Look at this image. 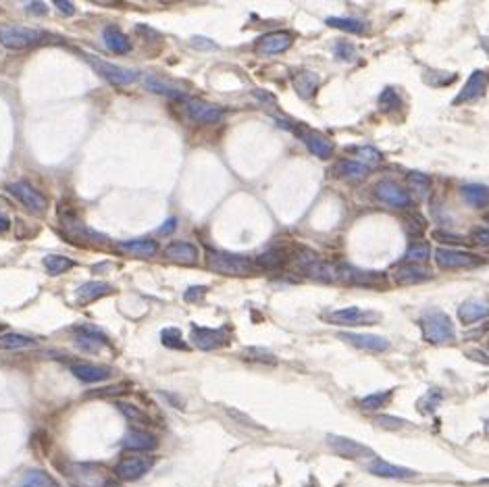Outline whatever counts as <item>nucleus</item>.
Here are the masks:
<instances>
[{
    "label": "nucleus",
    "instance_id": "f257e3e1",
    "mask_svg": "<svg viewBox=\"0 0 489 487\" xmlns=\"http://www.w3.org/2000/svg\"><path fill=\"white\" fill-rule=\"evenodd\" d=\"M62 473L73 483V487H111V475L96 462H67Z\"/></svg>",
    "mask_w": 489,
    "mask_h": 487
},
{
    "label": "nucleus",
    "instance_id": "f03ea898",
    "mask_svg": "<svg viewBox=\"0 0 489 487\" xmlns=\"http://www.w3.org/2000/svg\"><path fill=\"white\" fill-rule=\"evenodd\" d=\"M421 331H423V337L429 341V343H437V346H444V343H452L456 339V331H454V323L452 319L442 313V310H427L421 321Z\"/></svg>",
    "mask_w": 489,
    "mask_h": 487
},
{
    "label": "nucleus",
    "instance_id": "7ed1b4c3",
    "mask_svg": "<svg viewBox=\"0 0 489 487\" xmlns=\"http://www.w3.org/2000/svg\"><path fill=\"white\" fill-rule=\"evenodd\" d=\"M206 262H208V269H213L221 275H229V277H246L254 271L252 262L246 256L223 252V250H208Z\"/></svg>",
    "mask_w": 489,
    "mask_h": 487
},
{
    "label": "nucleus",
    "instance_id": "20e7f679",
    "mask_svg": "<svg viewBox=\"0 0 489 487\" xmlns=\"http://www.w3.org/2000/svg\"><path fill=\"white\" fill-rule=\"evenodd\" d=\"M48 38L46 32L36 27H23V25H3L0 27V44L9 50H23L30 46H36Z\"/></svg>",
    "mask_w": 489,
    "mask_h": 487
},
{
    "label": "nucleus",
    "instance_id": "39448f33",
    "mask_svg": "<svg viewBox=\"0 0 489 487\" xmlns=\"http://www.w3.org/2000/svg\"><path fill=\"white\" fill-rule=\"evenodd\" d=\"M323 319L327 323L333 325H373L381 321V315L377 310H369V308H361V306H345V308H337V310H327L323 313Z\"/></svg>",
    "mask_w": 489,
    "mask_h": 487
},
{
    "label": "nucleus",
    "instance_id": "423d86ee",
    "mask_svg": "<svg viewBox=\"0 0 489 487\" xmlns=\"http://www.w3.org/2000/svg\"><path fill=\"white\" fill-rule=\"evenodd\" d=\"M86 58H88V63H90V67L94 69V71L113 86H129L137 80V71H133V69L117 67V65L106 63L98 56H86Z\"/></svg>",
    "mask_w": 489,
    "mask_h": 487
},
{
    "label": "nucleus",
    "instance_id": "0eeeda50",
    "mask_svg": "<svg viewBox=\"0 0 489 487\" xmlns=\"http://www.w3.org/2000/svg\"><path fill=\"white\" fill-rule=\"evenodd\" d=\"M435 262L440 269L446 271H458V269H475L485 262V258L464 252V250H452V248H437L435 250Z\"/></svg>",
    "mask_w": 489,
    "mask_h": 487
},
{
    "label": "nucleus",
    "instance_id": "6e6552de",
    "mask_svg": "<svg viewBox=\"0 0 489 487\" xmlns=\"http://www.w3.org/2000/svg\"><path fill=\"white\" fill-rule=\"evenodd\" d=\"M190 341L198 348V350H217V348H223L229 343V329L221 327V329H211V327H200V325H192L190 331Z\"/></svg>",
    "mask_w": 489,
    "mask_h": 487
},
{
    "label": "nucleus",
    "instance_id": "1a4fd4ad",
    "mask_svg": "<svg viewBox=\"0 0 489 487\" xmlns=\"http://www.w3.org/2000/svg\"><path fill=\"white\" fill-rule=\"evenodd\" d=\"M337 337L345 343H350L359 350H367V352H375V354H381V352H387L391 343L387 337L383 335H377V333H354V331H341L337 333Z\"/></svg>",
    "mask_w": 489,
    "mask_h": 487
},
{
    "label": "nucleus",
    "instance_id": "9d476101",
    "mask_svg": "<svg viewBox=\"0 0 489 487\" xmlns=\"http://www.w3.org/2000/svg\"><path fill=\"white\" fill-rule=\"evenodd\" d=\"M327 446L341 458L361 460V458H373V450L356 440L343 438V435H327Z\"/></svg>",
    "mask_w": 489,
    "mask_h": 487
},
{
    "label": "nucleus",
    "instance_id": "9b49d317",
    "mask_svg": "<svg viewBox=\"0 0 489 487\" xmlns=\"http://www.w3.org/2000/svg\"><path fill=\"white\" fill-rule=\"evenodd\" d=\"M7 192L13 194L25 208H30V211H34V213H44L46 208H48V200H46L38 190H34L30 183H25V181H13V183H9V185H7Z\"/></svg>",
    "mask_w": 489,
    "mask_h": 487
},
{
    "label": "nucleus",
    "instance_id": "f8f14e48",
    "mask_svg": "<svg viewBox=\"0 0 489 487\" xmlns=\"http://www.w3.org/2000/svg\"><path fill=\"white\" fill-rule=\"evenodd\" d=\"M185 109H187L190 119L200 123V125H215L225 115V111L221 106L211 104V102H206V100H198V98H190L185 102Z\"/></svg>",
    "mask_w": 489,
    "mask_h": 487
},
{
    "label": "nucleus",
    "instance_id": "ddd939ff",
    "mask_svg": "<svg viewBox=\"0 0 489 487\" xmlns=\"http://www.w3.org/2000/svg\"><path fill=\"white\" fill-rule=\"evenodd\" d=\"M487 86H489V71L477 69V71H473L470 78L466 80V84L460 90V94L454 98V104H466V102L479 100L487 92Z\"/></svg>",
    "mask_w": 489,
    "mask_h": 487
},
{
    "label": "nucleus",
    "instance_id": "4468645a",
    "mask_svg": "<svg viewBox=\"0 0 489 487\" xmlns=\"http://www.w3.org/2000/svg\"><path fill=\"white\" fill-rule=\"evenodd\" d=\"M292 44H294V36L290 32H269L256 40V52L264 54V56L282 54V52L290 50Z\"/></svg>",
    "mask_w": 489,
    "mask_h": 487
},
{
    "label": "nucleus",
    "instance_id": "2eb2a0df",
    "mask_svg": "<svg viewBox=\"0 0 489 487\" xmlns=\"http://www.w3.org/2000/svg\"><path fill=\"white\" fill-rule=\"evenodd\" d=\"M375 194H377L379 200H383L385 204H389L394 208H410L412 206L410 194L404 188H400L396 181H389V179L379 181L375 185Z\"/></svg>",
    "mask_w": 489,
    "mask_h": 487
},
{
    "label": "nucleus",
    "instance_id": "dca6fc26",
    "mask_svg": "<svg viewBox=\"0 0 489 487\" xmlns=\"http://www.w3.org/2000/svg\"><path fill=\"white\" fill-rule=\"evenodd\" d=\"M155 466V460L152 458H146V456H131V458H123L117 466V475L123 479V481H137L142 479L150 468Z\"/></svg>",
    "mask_w": 489,
    "mask_h": 487
},
{
    "label": "nucleus",
    "instance_id": "f3484780",
    "mask_svg": "<svg viewBox=\"0 0 489 487\" xmlns=\"http://www.w3.org/2000/svg\"><path fill=\"white\" fill-rule=\"evenodd\" d=\"M298 135H300V140L306 144V148L310 150V155H315L317 159L327 161V159L333 157L335 144H333L331 140H327L325 135H321V133H317V131H308V129L298 131Z\"/></svg>",
    "mask_w": 489,
    "mask_h": 487
},
{
    "label": "nucleus",
    "instance_id": "a211bd4d",
    "mask_svg": "<svg viewBox=\"0 0 489 487\" xmlns=\"http://www.w3.org/2000/svg\"><path fill=\"white\" fill-rule=\"evenodd\" d=\"M431 273L427 269H423L421 264H400L396 271H394V282L398 286H416V284H425V282H431Z\"/></svg>",
    "mask_w": 489,
    "mask_h": 487
},
{
    "label": "nucleus",
    "instance_id": "6ab92c4d",
    "mask_svg": "<svg viewBox=\"0 0 489 487\" xmlns=\"http://www.w3.org/2000/svg\"><path fill=\"white\" fill-rule=\"evenodd\" d=\"M367 471L375 477H381V479H412V477H416V471L391 464L383 458H373L367 464Z\"/></svg>",
    "mask_w": 489,
    "mask_h": 487
},
{
    "label": "nucleus",
    "instance_id": "aec40b11",
    "mask_svg": "<svg viewBox=\"0 0 489 487\" xmlns=\"http://www.w3.org/2000/svg\"><path fill=\"white\" fill-rule=\"evenodd\" d=\"M117 250L127 256H137V258H152L159 254V244L155 240H129V242H119Z\"/></svg>",
    "mask_w": 489,
    "mask_h": 487
},
{
    "label": "nucleus",
    "instance_id": "412c9836",
    "mask_svg": "<svg viewBox=\"0 0 489 487\" xmlns=\"http://www.w3.org/2000/svg\"><path fill=\"white\" fill-rule=\"evenodd\" d=\"M292 86H294L296 94H298L302 100H310V98L317 94L319 86H321V78H319L315 71H308V69H302V71L294 73V78H292Z\"/></svg>",
    "mask_w": 489,
    "mask_h": 487
},
{
    "label": "nucleus",
    "instance_id": "4be33fe9",
    "mask_svg": "<svg viewBox=\"0 0 489 487\" xmlns=\"http://www.w3.org/2000/svg\"><path fill=\"white\" fill-rule=\"evenodd\" d=\"M71 373L76 379L84 381V383H98V381H106L113 377V369L111 367H102V365H90V363H80L71 367Z\"/></svg>",
    "mask_w": 489,
    "mask_h": 487
},
{
    "label": "nucleus",
    "instance_id": "5701e85b",
    "mask_svg": "<svg viewBox=\"0 0 489 487\" xmlns=\"http://www.w3.org/2000/svg\"><path fill=\"white\" fill-rule=\"evenodd\" d=\"M331 175L337 177V179H354V181H361V179H367L371 175V169L359 161H337L331 169Z\"/></svg>",
    "mask_w": 489,
    "mask_h": 487
},
{
    "label": "nucleus",
    "instance_id": "b1692460",
    "mask_svg": "<svg viewBox=\"0 0 489 487\" xmlns=\"http://www.w3.org/2000/svg\"><path fill=\"white\" fill-rule=\"evenodd\" d=\"M489 317V300H466L458 306V319L462 325H473Z\"/></svg>",
    "mask_w": 489,
    "mask_h": 487
},
{
    "label": "nucleus",
    "instance_id": "393cba45",
    "mask_svg": "<svg viewBox=\"0 0 489 487\" xmlns=\"http://www.w3.org/2000/svg\"><path fill=\"white\" fill-rule=\"evenodd\" d=\"M159 446V440L142 429H131L127 431V435L123 438V448L125 450H133V452H146V450H155Z\"/></svg>",
    "mask_w": 489,
    "mask_h": 487
},
{
    "label": "nucleus",
    "instance_id": "a878e982",
    "mask_svg": "<svg viewBox=\"0 0 489 487\" xmlns=\"http://www.w3.org/2000/svg\"><path fill=\"white\" fill-rule=\"evenodd\" d=\"M113 292H115V288L106 282H88L76 290V298L80 304H90V302H94L102 296H109Z\"/></svg>",
    "mask_w": 489,
    "mask_h": 487
},
{
    "label": "nucleus",
    "instance_id": "bb28decb",
    "mask_svg": "<svg viewBox=\"0 0 489 487\" xmlns=\"http://www.w3.org/2000/svg\"><path fill=\"white\" fill-rule=\"evenodd\" d=\"M163 254L165 258H171L175 262H185V264H194L198 260V248L190 242H171Z\"/></svg>",
    "mask_w": 489,
    "mask_h": 487
},
{
    "label": "nucleus",
    "instance_id": "cd10ccee",
    "mask_svg": "<svg viewBox=\"0 0 489 487\" xmlns=\"http://www.w3.org/2000/svg\"><path fill=\"white\" fill-rule=\"evenodd\" d=\"M62 225H65V229H67L69 234H73L76 238L84 240V244H86V242H109L106 236L94 231L92 227L84 225L82 221H78V219H73V217H69V219L62 217Z\"/></svg>",
    "mask_w": 489,
    "mask_h": 487
},
{
    "label": "nucleus",
    "instance_id": "c85d7f7f",
    "mask_svg": "<svg viewBox=\"0 0 489 487\" xmlns=\"http://www.w3.org/2000/svg\"><path fill=\"white\" fill-rule=\"evenodd\" d=\"M102 38H104L106 48H109L111 52H115V54H127V52L131 50L129 38H127L121 30H117V27H106V30L102 32Z\"/></svg>",
    "mask_w": 489,
    "mask_h": 487
},
{
    "label": "nucleus",
    "instance_id": "c756f323",
    "mask_svg": "<svg viewBox=\"0 0 489 487\" xmlns=\"http://www.w3.org/2000/svg\"><path fill=\"white\" fill-rule=\"evenodd\" d=\"M144 86H146L152 94H159V96L177 98V100H183V98H185V92H183L181 88H177L175 84L165 82V80H161V78H146V80H144Z\"/></svg>",
    "mask_w": 489,
    "mask_h": 487
},
{
    "label": "nucleus",
    "instance_id": "7c9ffc66",
    "mask_svg": "<svg viewBox=\"0 0 489 487\" xmlns=\"http://www.w3.org/2000/svg\"><path fill=\"white\" fill-rule=\"evenodd\" d=\"M462 198L473 208H485L489 204V188L483 183H468L462 188Z\"/></svg>",
    "mask_w": 489,
    "mask_h": 487
},
{
    "label": "nucleus",
    "instance_id": "2f4dec72",
    "mask_svg": "<svg viewBox=\"0 0 489 487\" xmlns=\"http://www.w3.org/2000/svg\"><path fill=\"white\" fill-rule=\"evenodd\" d=\"M325 23L329 27L341 30L345 34H354V36H363L367 32V23L361 19H350V17H327Z\"/></svg>",
    "mask_w": 489,
    "mask_h": 487
},
{
    "label": "nucleus",
    "instance_id": "473e14b6",
    "mask_svg": "<svg viewBox=\"0 0 489 487\" xmlns=\"http://www.w3.org/2000/svg\"><path fill=\"white\" fill-rule=\"evenodd\" d=\"M102 343H106V337H104L98 329L84 327V329L78 333V346L84 348V350H88V352H98Z\"/></svg>",
    "mask_w": 489,
    "mask_h": 487
},
{
    "label": "nucleus",
    "instance_id": "72a5a7b5",
    "mask_svg": "<svg viewBox=\"0 0 489 487\" xmlns=\"http://www.w3.org/2000/svg\"><path fill=\"white\" fill-rule=\"evenodd\" d=\"M36 341L27 335L21 333H3L0 335V350H27V348H34Z\"/></svg>",
    "mask_w": 489,
    "mask_h": 487
},
{
    "label": "nucleus",
    "instance_id": "f704fd0d",
    "mask_svg": "<svg viewBox=\"0 0 489 487\" xmlns=\"http://www.w3.org/2000/svg\"><path fill=\"white\" fill-rule=\"evenodd\" d=\"M17 487H60V485L48 473L36 468V471H27L17 483Z\"/></svg>",
    "mask_w": 489,
    "mask_h": 487
},
{
    "label": "nucleus",
    "instance_id": "c9c22d12",
    "mask_svg": "<svg viewBox=\"0 0 489 487\" xmlns=\"http://www.w3.org/2000/svg\"><path fill=\"white\" fill-rule=\"evenodd\" d=\"M431 256V248L425 242H414L404 254V262L408 264H425Z\"/></svg>",
    "mask_w": 489,
    "mask_h": 487
},
{
    "label": "nucleus",
    "instance_id": "e433bc0d",
    "mask_svg": "<svg viewBox=\"0 0 489 487\" xmlns=\"http://www.w3.org/2000/svg\"><path fill=\"white\" fill-rule=\"evenodd\" d=\"M350 152L359 159V163H363V165H367L369 169L371 167H375V165H379L381 161H383V155L375 148V146H369V144H363V146H354V148H350Z\"/></svg>",
    "mask_w": 489,
    "mask_h": 487
},
{
    "label": "nucleus",
    "instance_id": "4c0bfd02",
    "mask_svg": "<svg viewBox=\"0 0 489 487\" xmlns=\"http://www.w3.org/2000/svg\"><path fill=\"white\" fill-rule=\"evenodd\" d=\"M391 394H394V389H385V392H375V394H369V396H365L359 404H361V408L363 410H367V412H375V410H381L389 400H391Z\"/></svg>",
    "mask_w": 489,
    "mask_h": 487
},
{
    "label": "nucleus",
    "instance_id": "58836bf2",
    "mask_svg": "<svg viewBox=\"0 0 489 487\" xmlns=\"http://www.w3.org/2000/svg\"><path fill=\"white\" fill-rule=\"evenodd\" d=\"M76 264V260H71V258H67V256H60V254H48L46 258H44V267H46V271L50 273V275H60V273H65V271H69Z\"/></svg>",
    "mask_w": 489,
    "mask_h": 487
},
{
    "label": "nucleus",
    "instance_id": "ea45409f",
    "mask_svg": "<svg viewBox=\"0 0 489 487\" xmlns=\"http://www.w3.org/2000/svg\"><path fill=\"white\" fill-rule=\"evenodd\" d=\"M431 177L425 175V173H418V171H412L408 173V185L412 192H416L418 196H427L429 190H431Z\"/></svg>",
    "mask_w": 489,
    "mask_h": 487
},
{
    "label": "nucleus",
    "instance_id": "a19ab883",
    "mask_svg": "<svg viewBox=\"0 0 489 487\" xmlns=\"http://www.w3.org/2000/svg\"><path fill=\"white\" fill-rule=\"evenodd\" d=\"M242 359H246L248 363H269V365H275L277 359L266 350V348H258V346H252V348H246L242 352Z\"/></svg>",
    "mask_w": 489,
    "mask_h": 487
},
{
    "label": "nucleus",
    "instance_id": "79ce46f5",
    "mask_svg": "<svg viewBox=\"0 0 489 487\" xmlns=\"http://www.w3.org/2000/svg\"><path fill=\"white\" fill-rule=\"evenodd\" d=\"M400 106H402V100H400V94L394 88H385L379 94V109H381V113H394V111H400Z\"/></svg>",
    "mask_w": 489,
    "mask_h": 487
},
{
    "label": "nucleus",
    "instance_id": "37998d69",
    "mask_svg": "<svg viewBox=\"0 0 489 487\" xmlns=\"http://www.w3.org/2000/svg\"><path fill=\"white\" fill-rule=\"evenodd\" d=\"M442 400H444V394L440 389H431V392H427L421 400L416 402V406H418V410H421L423 414H431V412L437 410Z\"/></svg>",
    "mask_w": 489,
    "mask_h": 487
},
{
    "label": "nucleus",
    "instance_id": "c03bdc74",
    "mask_svg": "<svg viewBox=\"0 0 489 487\" xmlns=\"http://www.w3.org/2000/svg\"><path fill=\"white\" fill-rule=\"evenodd\" d=\"M117 406H119V410L123 412L125 419H129L133 425H148V423H150L148 416H146L142 410H139L137 406H133V404H127V402H119Z\"/></svg>",
    "mask_w": 489,
    "mask_h": 487
},
{
    "label": "nucleus",
    "instance_id": "a18cd8bd",
    "mask_svg": "<svg viewBox=\"0 0 489 487\" xmlns=\"http://www.w3.org/2000/svg\"><path fill=\"white\" fill-rule=\"evenodd\" d=\"M282 264H284V256L277 248H271V250L262 252L260 256H256V267H260V269L271 271V269H279Z\"/></svg>",
    "mask_w": 489,
    "mask_h": 487
},
{
    "label": "nucleus",
    "instance_id": "49530a36",
    "mask_svg": "<svg viewBox=\"0 0 489 487\" xmlns=\"http://www.w3.org/2000/svg\"><path fill=\"white\" fill-rule=\"evenodd\" d=\"M333 54H335V58H337V60H341V63H352V60L359 56V52H356L354 44H350V42H343V40L335 42V46H333Z\"/></svg>",
    "mask_w": 489,
    "mask_h": 487
},
{
    "label": "nucleus",
    "instance_id": "de8ad7c7",
    "mask_svg": "<svg viewBox=\"0 0 489 487\" xmlns=\"http://www.w3.org/2000/svg\"><path fill=\"white\" fill-rule=\"evenodd\" d=\"M161 339L167 348H175V350H185V343L181 339V331L175 329V327H167L163 333H161Z\"/></svg>",
    "mask_w": 489,
    "mask_h": 487
},
{
    "label": "nucleus",
    "instance_id": "09e8293b",
    "mask_svg": "<svg viewBox=\"0 0 489 487\" xmlns=\"http://www.w3.org/2000/svg\"><path fill=\"white\" fill-rule=\"evenodd\" d=\"M458 76L456 73H448V71H427L425 73V82L433 88H442V86H448L456 80Z\"/></svg>",
    "mask_w": 489,
    "mask_h": 487
},
{
    "label": "nucleus",
    "instance_id": "8fccbe9b",
    "mask_svg": "<svg viewBox=\"0 0 489 487\" xmlns=\"http://www.w3.org/2000/svg\"><path fill=\"white\" fill-rule=\"evenodd\" d=\"M375 425L381 427V429H387V431H396V429H402L404 425H408V421L398 419V416L383 414V416H377V419H375Z\"/></svg>",
    "mask_w": 489,
    "mask_h": 487
},
{
    "label": "nucleus",
    "instance_id": "3c124183",
    "mask_svg": "<svg viewBox=\"0 0 489 487\" xmlns=\"http://www.w3.org/2000/svg\"><path fill=\"white\" fill-rule=\"evenodd\" d=\"M433 240H437L440 244H466V238H464V236L446 234V231H433Z\"/></svg>",
    "mask_w": 489,
    "mask_h": 487
},
{
    "label": "nucleus",
    "instance_id": "603ef678",
    "mask_svg": "<svg viewBox=\"0 0 489 487\" xmlns=\"http://www.w3.org/2000/svg\"><path fill=\"white\" fill-rule=\"evenodd\" d=\"M206 286H192V288H187L185 290V294H183V300L185 302H198L204 294H206Z\"/></svg>",
    "mask_w": 489,
    "mask_h": 487
},
{
    "label": "nucleus",
    "instance_id": "864d4df0",
    "mask_svg": "<svg viewBox=\"0 0 489 487\" xmlns=\"http://www.w3.org/2000/svg\"><path fill=\"white\" fill-rule=\"evenodd\" d=\"M470 242L477 244V246H485V248H489V229H483V227L475 229V231L470 234Z\"/></svg>",
    "mask_w": 489,
    "mask_h": 487
},
{
    "label": "nucleus",
    "instance_id": "5fc2aeb1",
    "mask_svg": "<svg viewBox=\"0 0 489 487\" xmlns=\"http://www.w3.org/2000/svg\"><path fill=\"white\" fill-rule=\"evenodd\" d=\"M192 46L194 48H202V50H217L219 46L213 42V40H208V38H192Z\"/></svg>",
    "mask_w": 489,
    "mask_h": 487
},
{
    "label": "nucleus",
    "instance_id": "6e6d98bb",
    "mask_svg": "<svg viewBox=\"0 0 489 487\" xmlns=\"http://www.w3.org/2000/svg\"><path fill=\"white\" fill-rule=\"evenodd\" d=\"M175 229H177V219H175V217H169V219L161 225L159 234H161V236H169V234H173Z\"/></svg>",
    "mask_w": 489,
    "mask_h": 487
},
{
    "label": "nucleus",
    "instance_id": "4d7b16f0",
    "mask_svg": "<svg viewBox=\"0 0 489 487\" xmlns=\"http://www.w3.org/2000/svg\"><path fill=\"white\" fill-rule=\"evenodd\" d=\"M56 9H60V13H65V15H73L76 13V7H73V3H65V0H56Z\"/></svg>",
    "mask_w": 489,
    "mask_h": 487
},
{
    "label": "nucleus",
    "instance_id": "13d9d810",
    "mask_svg": "<svg viewBox=\"0 0 489 487\" xmlns=\"http://www.w3.org/2000/svg\"><path fill=\"white\" fill-rule=\"evenodd\" d=\"M11 229V219H9V215L5 213V211H0V231H9Z\"/></svg>",
    "mask_w": 489,
    "mask_h": 487
},
{
    "label": "nucleus",
    "instance_id": "bf43d9fd",
    "mask_svg": "<svg viewBox=\"0 0 489 487\" xmlns=\"http://www.w3.org/2000/svg\"><path fill=\"white\" fill-rule=\"evenodd\" d=\"M27 11H30V13H36V15H44V13H46V5H44V3H30V5H27Z\"/></svg>",
    "mask_w": 489,
    "mask_h": 487
},
{
    "label": "nucleus",
    "instance_id": "052dcab7",
    "mask_svg": "<svg viewBox=\"0 0 489 487\" xmlns=\"http://www.w3.org/2000/svg\"><path fill=\"white\" fill-rule=\"evenodd\" d=\"M468 356H470V359H477V363H483V365H489V356H485V354H481L479 350H473V352H468Z\"/></svg>",
    "mask_w": 489,
    "mask_h": 487
},
{
    "label": "nucleus",
    "instance_id": "680f3d73",
    "mask_svg": "<svg viewBox=\"0 0 489 487\" xmlns=\"http://www.w3.org/2000/svg\"><path fill=\"white\" fill-rule=\"evenodd\" d=\"M481 46L485 48V52L489 54V38H485V40H481Z\"/></svg>",
    "mask_w": 489,
    "mask_h": 487
},
{
    "label": "nucleus",
    "instance_id": "e2e57ef3",
    "mask_svg": "<svg viewBox=\"0 0 489 487\" xmlns=\"http://www.w3.org/2000/svg\"><path fill=\"white\" fill-rule=\"evenodd\" d=\"M485 433H487V435H489V419H487V421H485Z\"/></svg>",
    "mask_w": 489,
    "mask_h": 487
},
{
    "label": "nucleus",
    "instance_id": "0e129e2a",
    "mask_svg": "<svg viewBox=\"0 0 489 487\" xmlns=\"http://www.w3.org/2000/svg\"><path fill=\"white\" fill-rule=\"evenodd\" d=\"M481 483H489V479H487V481H481Z\"/></svg>",
    "mask_w": 489,
    "mask_h": 487
},
{
    "label": "nucleus",
    "instance_id": "69168bd1",
    "mask_svg": "<svg viewBox=\"0 0 489 487\" xmlns=\"http://www.w3.org/2000/svg\"><path fill=\"white\" fill-rule=\"evenodd\" d=\"M487 348H489V341H487Z\"/></svg>",
    "mask_w": 489,
    "mask_h": 487
},
{
    "label": "nucleus",
    "instance_id": "338daca9",
    "mask_svg": "<svg viewBox=\"0 0 489 487\" xmlns=\"http://www.w3.org/2000/svg\"><path fill=\"white\" fill-rule=\"evenodd\" d=\"M487 221H489V215H487Z\"/></svg>",
    "mask_w": 489,
    "mask_h": 487
}]
</instances>
